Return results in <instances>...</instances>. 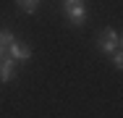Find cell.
Wrapping results in <instances>:
<instances>
[{
	"instance_id": "obj_1",
	"label": "cell",
	"mask_w": 123,
	"mask_h": 118,
	"mask_svg": "<svg viewBox=\"0 0 123 118\" xmlns=\"http://www.w3.org/2000/svg\"><path fill=\"white\" fill-rule=\"evenodd\" d=\"M121 47V32L118 29H102L97 34V50L99 52H105V55H110V52H115Z\"/></svg>"
},
{
	"instance_id": "obj_2",
	"label": "cell",
	"mask_w": 123,
	"mask_h": 118,
	"mask_svg": "<svg viewBox=\"0 0 123 118\" xmlns=\"http://www.w3.org/2000/svg\"><path fill=\"white\" fill-rule=\"evenodd\" d=\"M5 50H8V58H13L16 63H26L31 58V47L26 45V42H18V39H13Z\"/></svg>"
},
{
	"instance_id": "obj_3",
	"label": "cell",
	"mask_w": 123,
	"mask_h": 118,
	"mask_svg": "<svg viewBox=\"0 0 123 118\" xmlns=\"http://www.w3.org/2000/svg\"><path fill=\"white\" fill-rule=\"evenodd\" d=\"M63 13H66V19L71 21V26H81V24L86 21V8H84V3L63 5Z\"/></svg>"
},
{
	"instance_id": "obj_4",
	"label": "cell",
	"mask_w": 123,
	"mask_h": 118,
	"mask_svg": "<svg viewBox=\"0 0 123 118\" xmlns=\"http://www.w3.org/2000/svg\"><path fill=\"white\" fill-rule=\"evenodd\" d=\"M16 60L13 58H0V84H8V81H13V76H16Z\"/></svg>"
},
{
	"instance_id": "obj_5",
	"label": "cell",
	"mask_w": 123,
	"mask_h": 118,
	"mask_svg": "<svg viewBox=\"0 0 123 118\" xmlns=\"http://www.w3.org/2000/svg\"><path fill=\"white\" fill-rule=\"evenodd\" d=\"M39 3L42 0H16V5H18V11L26 13V16H31V13H37V8H39Z\"/></svg>"
},
{
	"instance_id": "obj_6",
	"label": "cell",
	"mask_w": 123,
	"mask_h": 118,
	"mask_svg": "<svg viewBox=\"0 0 123 118\" xmlns=\"http://www.w3.org/2000/svg\"><path fill=\"white\" fill-rule=\"evenodd\" d=\"M13 39H16V34H13L11 29H3V32H0V58H3V52H5V47L11 45Z\"/></svg>"
},
{
	"instance_id": "obj_7",
	"label": "cell",
	"mask_w": 123,
	"mask_h": 118,
	"mask_svg": "<svg viewBox=\"0 0 123 118\" xmlns=\"http://www.w3.org/2000/svg\"><path fill=\"white\" fill-rule=\"evenodd\" d=\"M110 55H113V66L121 71V68H123V52H121V47H118L115 52H110Z\"/></svg>"
},
{
	"instance_id": "obj_8",
	"label": "cell",
	"mask_w": 123,
	"mask_h": 118,
	"mask_svg": "<svg viewBox=\"0 0 123 118\" xmlns=\"http://www.w3.org/2000/svg\"><path fill=\"white\" fill-rule=\"evenodd\" d=\"M74 3H81V0H63V5H74Z\"/></svg>"
}]
</instances>
